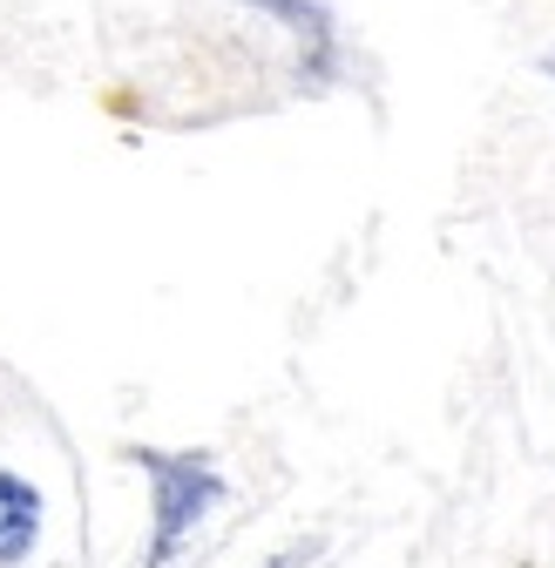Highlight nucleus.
<instances>
[{
  "mask_svg": "<svg viewBox=\"0 0 555 568\" xmlns=\"http://www.w3.org/2000/svg\"><path fill=\"white\" fill-rule=\"evenodd\" d=\"M251 8H264V14H278L312 54H319V68L332 61V14H325V0H251Z\"/></svg>",
  "mask_w": 555,
  "mask_h": 568,
  "instance_id": "nucleus-3",
  "label": "nucleus"
},
{
  "mask_svg": "<svg viewBox=\"0 0 555 568\" xmlns=\"http://www.w3.org/2000/svg\"><path fill=\"white\" fill-rule=\"evenodd\" d=\"M34 535H41V494L0 467V568H14L34 548Z\"/></svg>",
  "mask_w": 555,
  "mask_h": 568,
  "instance_id": "nucleus-2",
  "label": "nucleus"
},
{
  "mask_svg": "<svg viewBox=\"0 0 555 568\" xmlns=\"http://www.w3.org/2000/svg\"><path fill=\"white\" fill-rule=\"evenodd\" d=\"M129 460L143 467L150 487H157V541H150V568H170L176 548L196 535V521L218 508L224 480H218V467L203 460V454H157V447H135Z\"/></svg>",
  "mask_w": 555,
  "mask_h": 568,
  "instance_id": "nucleus-1",
  "label": "nucleus"
}]
</instances>
